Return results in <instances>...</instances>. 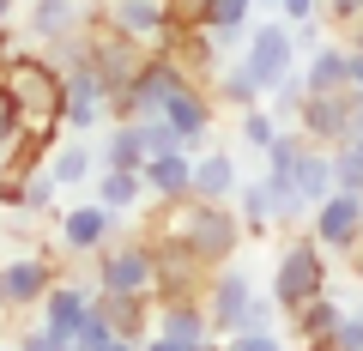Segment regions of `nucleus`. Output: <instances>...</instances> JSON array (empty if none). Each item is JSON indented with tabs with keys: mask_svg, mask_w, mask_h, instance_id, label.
<instances>
[{
	"mask_svg": "<svg viewBox=\"0 0 363 351\" xmlns=\"http://www.w3.org/2000/svg\"><path fill=\"white\" fill-rule=\"evenodd\" d=\"M152 230L145 236H157V230H169V236H182V243L194 248V260L200 267H224V260H236V248H242V218L230 212V200H152Z\"/></svg>",
	"mask_w": 363,
	"mask_h": 351,
	"instance_id": "1",
	"label": "nucleus"
},
{
	"mask_svg": "<svg viewBox=\"0 0 363 351\" xmlns=\"http://www.w3.org/2000/svg\"><path fill=\"white\" fill-rule=\"evenodd\" d=\"M0 85H6V97L18 104V121H25V128L61 133L67 79H61V67H55V61H49L43 49H18L13 61L0 67Z\"/></svg>",
	"mask_w": 363,
	"mask_h": 351,
	"instance_id": "2",
	"label": "nucleus"
},
{
	"mask_svg": "<svg viewBox=\"0 0 363 351\" xmlns=\"http://www.w3.org/2000/svg\"><path fill=\"white\" fill-rule=\"evenodd\" d=\"M315 291H327V248L315 236H285L279 243V260H272V291L267 297L279 303V315H291Z\"/></svg>",
	"mask_w": 363,
	"mask_h": 351,
	"instance_id": "3",
	"label": "nucleus"
},
{
	"mask_svg": "<svg viewBox=\"0 0 363 351\" xmlns=\"http://www.w3.org/2000/svg\"><path fill=\"white\" fill-rule=\"evenodd\" d=\"M242 73L255 79V91L267 97L272 85L285 73H297V43H291V25L285 18H248V30H242Z\"/></svg>",
	"mask_w": 363,
	"mask_h": 351,
	"instance_id": "4",
	"label": "nucleus"
},
{
	"mask_svg": "<svg viewBox=\"0 0 363 351\" xmlns=\"http://www.w3.org/2000/svg\"><path fill=\"white\" fill-rule=\"evenodd\" d=\"M145 243H152V303L200 297V285H206V267L194 260V248L182 243V236H169V230L145 236Z\"/></svg>",
	"mask_w": 363,
	"mask_h": 351,
	"instance_id": "5",
	"label": "nucleus"
},
{
	"mask_svg": "<svg viewBox=\"0 0 363 351\" xmlns=\"http://www.w3.org/2000/svg\"><path fill=\"white\" fill-rule=\"evenodd\" d=\"M97 291H116V297H140V291H152V243L145 236H116V243L97 248Z\"/></svg>",
	"mask_w": 363,
	"mask_h": 351,
	"instance_id": "6",
	"label": "nucleus"
},
{
	"mask_svg": "<svg viewBox=\"0 0 363 351\" xmlns=\"http://www.w3.org/2000/svg\"><path fill=\"white\" fill-rule=\"evenodd\" d=\"M248 297H255V285H248V273L236 267V260H224V267L206 273V285H200V309H206V321H212L218 339H230L236 327H242Z\"/></svg>",
	"mask_w": 363,
	"mask_h": 351,
	"instance_id": "7",
	"label": "nucleus"
},
{
	"mask_svg": "<svg viewBox=\"0 0 363 351\" xmlns=\"http://www.w3.org/2000/svg\"><path fill=\"white\" fill-rule=\"evenodd\" d=\"M309 236L327 248V255H357L363 248V206H357V194L333 188L321 206H309Z\"/></svg>",
	"mask_w": 363,
	"mask_h": 351,
	"instance_id": "8",
	"label": "nucleus"
},
{
	"mask_svg": "<svg viewBox=\"0 0 363 351\" xmlns=\"http://www.w3.org/2000/svg\"><path fill=\"white\" fill-rule=\"evenodd\" d=\"M297 133L309 145H345V133H351V91H303V104H297Z\"/></svg>",
	"mask_w": 363,
	"mask_h": 351,
	"instance_id": "9",
	"label": "nucleus"
},
{
	"mask_svg": "<svg viewBox=\"0 0 363 351\" xmlns=\"http://www.w3.org/2000/svg\"><path fill=\"white\" fill-rule=\"evenodd\" d=\"M157 116L176 128L182 152H200V145L212 140V128H218V104H212L206 85H176V91H169V104L157 109Z\"/></svg>",
	"mask_w": 363,
	"mask_h": 351,
	"instance_id": "10",
	"label": "nucleus"
},
{
	"mask_svg": "<svg viewBox=\"0 0 363 351\" xmlns=\"http://www.w3.org/2000/svg\"><path fill=\"white\" fill-rule=\"evenodd\" d=\"M55 260H43V255H18V260H6L0 267V309L6 315H25V309H37L43 297H49V285H55Z\"/></svg>",
	"mask_w": 363,
	"mask_h": 351,
	"instance_id": "11",
	"label": "nucleus"
},
{
	"mask_svg": "<svg viewBox=\"0 0 363 351\" xmlns=\"http://www.w3.org/2000/svg\"><path fill=\"white\" fill-rule=\"evenodd\" d=\"M67 104H61V128L67 133H97L109 121V97H104V85H97V73H91L85 61L79 67H67Z\"/></svg>",
	"mask_w": 363,
	"mask_h": 351,
	"instance_id": "12",
	"label": "nucleus"
},
{
	"mask_svg": "<svg viewBox=\"0 0 363 351\" xmlns=\"http://www.w3.org/2000/svg\"><path fill=\"white\" fill-rule=\"evenodd\" d=\"M55 224H61V243L73 248V255H97L104 243L121 236V212H109L104 200H85V206H73V212H55Z\"/></svg>",
	"mask_w": 363,
	"mask_h": 351,
	"instance_id": "13",
	"label": "nucleus"
},
{
	"mask_svg": "<svg viewBox=\"0 0 363 351\" xmlns=\"http://www.w3.org/2000/svg\"><path fill=\"white\" fill-rule=\"evenodd\" d=\"M104 25H116L121 37H133L140 49H164L169 25H164V0H97Z\"/></svg>",
	"mask_w": 363,
	"mask_h": 351,
	"instance_id": "14",
	"label": "nucleus"
},
{
	"mask_svg": "<svg viewBox=\"0 0 363 351\" xmlns=\"http://www.w3.org/2000/svg\"><path fill=\"white\" fill-rule=\"evenodd\" d=\"M91 297H97V285H73V279H55L49 285V297L37 303V315H43V333H55L61 345H73V333H79V321H85V309H91Z\"/></svg>",
	"mask_w": 363,
	"mask_h": 351,
	"instance_id": "15",
	"label": "nucleus"
},
{
	"mask_svg": "<svg viewBox=\"0 0 363 351\" xmlns=\"http://www.w3.org/2000/svg\"><path fill=\"white\" fill-rule=\"evenodd\" d=\"M43 176H49L55 188H79L97 176V145L85 140V133H73V140H55V152L43 157Z\"/></svg>",
	"mask_w": 363,
	"mask_h": 351,
	"instance_id": "16",
	"label": "nucleus"
},
{
	"mask_svg": "<svg viewBox=\"0 0 363 351\" xmlns=\"http://www.w3.org/2000/svg\"><path fill=\"white\" fill-rule=\"evenodd\" d=\"M236 157L230 152H212V145H200L194 152V169H188V194L194 200H230L236 194Z\"/></svg>",
	"mask_w": 363,
	"mask_h": 351,
	"instance_id": "17",
	"label": "nucleus"
},
{
	"mask_svg": "<svg viewBox=\"0 0 363 351\" xmlns=\"http://www.w3.org/2000/svg\"><path fill=\"white\" fill-rule=\"evenodd\" d=\"M91 303L104 309V321L116 327V339H133V345H140V339L152 333V315H157L152 291H140V297H116V291H97Z\"/></svg>",
	"mask_w": 363,
	"mask_h": 351,
	"instance_id": "18",
	"label": "nucleus"
},
{
	"mask_svg": "<svg viewBox=\"0 0 363 351\" xmlns=\"http://www.w3.org/2000/svg\"><path fill=\"white\" fill-rule=\"evenodd\" d=\"M188 169H194V152H157L140 164L145 200H188Z\"/></svg>",
	"mask_w": 363,
	"mask_h": 351,
	"instance_id": "19",
	"label": "nucleus"
},
{
	"mask_svg": "<svg viewBox=\"0 0 363 351\" xmlns=\"http://www.w3.org/2000/svg\"><path fill=\"white\" fill-rule=\"evenodd\" d=\"M79 25H85V0H25V30L37 37V49Z\"/></svg>",
	"mask_w": 363,
	"mask_h": 351,
	"instance_id": "20",
	"label": "nucleus"
},
{
	"mask_svg": "<svg viewBox=\"0 0 363 351\" xmlns=\"http://www.w3.org/2000/svg\"><path fill=\"white\" fill-rule=\"evenodd\" d=\"M55 140H61V133L25 128L13 145H6V152H0V182H25V176H37V169H43V157L55 152Z\"/></svg>",
	"mask_w": 363,
	"mask_h": 351,
	"instance_id": "21",
	"label": "nucleus"
},
{
	"mask_svg": "<svg viewBox=\"0 0 363 351\" xmlns=\"http://www.w3.org/2000/svg\"><path fill=\"white\" fill-rule=\"evenodd\" d=\"M152 327H157V333H169L176 345H200V339H212V321H206V309H200V297H182V303H157Z\"/></svg>",
	"mask_w": 363,
	"mask_h": 351,
	"instance_id": "22",
	"label": "nucleus"
},
{
	"mask_svg": "<svg viewBox=\"0 0 363 351\" xmlns=\"http://www.w3.org/2000/svg\"><path fill=\"white\" fill-rule=\"evenodd\" d=\"M291 188L303 194V206H321V200L333 194V152H327V145H303L297 169H291Z\"/></svg>",
	"mask_w": 363,
	"mask_h": 351,
	"instance_id": "23",
	"label": "nucleus"
},
{
	"mask_svg": "<svg viewBox=\"0 0 363 351\" xmlns=\"http://www.w3.org/2000/svg\"><path fill=\"white\" fill-rule=\"evenodd\" d=\"M145 152H140V133L133 121H104V145H97V169H140Z\"/></svg>",
	"mask_w": 363,
	"mask_h": 351,
	"instance_id": "24",
	"label": "nucleus"
},
{
	"mask_svg": "<svg viewBox=\"0 0 363 351\" xmlns=\"http://www.w3.org/2000/svg\"><path fill=\"white\" fill-rule=\"evenodd\" d=\"M206 91H212V104H218V109H230V116H242V109H255V104H260V91H255V79L242 73V61L218 67Z\"/></svg>",
	"mask_w": 363,
	"mask_h": 351,
	"instance_id": "25",
	"label": "nucleus"
},
{
	"mask_svg": "<svg viewBox=\"0 0 363 351\" xmlns=\"http://www.w3.org/2000/svg\"><path fill=\"white\" fill-rule=\"evenodd\" d=\"M309 91H345V43H315L309 67H303Z\"/></svg>",
	"mask_w": 363,
	"mask_h": 351,
	"instance_id": "26",
	"label": "nucleus"
},
{
	"mask_svg": "<svg viewBox=\"0 0 363 351\" xmlns=\"http://www.w3.org/2000/svg\"><path fill=\"white\" fill-rule=\"evenodd\" d=\"M91 182H97V200H104L109 212H133V206L145 200V182H140V169H97Z\"/></svg>",
	"mask_w": 363,
	"mask_h": 351,
	"instance_id": "27",
	"label": "nucleus"
},
{
	"mask_svg": "<svg viewBox=\"0 0 363 351\" xmlns=\"http://www.w3.org/2000/svg\"><path fill=\"white\" fill-rule=\"evenodd\" d=\"M236 218H242V230L248 236H260V230H272V194H267V182L260 176H248V182H236Z\"/></svg>",
	"mask_w": 363,
	"mask_h": 351,
	"instance_id": "28",
	"label": "nucleus"
},
{
	"mask_svg": "<svg viewBox=\"0 0 363 351\" xmlns=\"http://www.w3.org/2000/svg\"><path fill=\"white\" fill-rule=\"evenodd\" d=\"M333 321H339V303L327 297V291H315L309 303H297V309H291V327H297V339H321Z\"/></svg>",
	"mask_w": 363,
	"mask_h": 351,
	"instance_id": "29",
	"label": "nucleus"
},
{
	"mask_svg": "<svg viewBox=\"0 0 363 351\" xmlns=\"http://www.w3.org/2000/svg\"><path fill=\"white\" fill-rule=\"evenodd\" d=\"M303 145H309V140H303L297 128H279V133H272V145L260 152V157H267V176H291L297 157H303Z\"/></svg>",
	"mask_w": 363,
	"mask_h": 351,
	"instance_id": "30",
	"label": "nucleus"
},
{
	"mask_svg": "<svg viewBox=\"0 0 363 351\" xmlns=\"http://www.w3.org/2000/svg\"><path fill=\"white\" fill-rule=\"evenodd\" d=\"M279 128H285V121L272 116V109H260V104L236 116V133H242V145H248V152H267V145H272V133H279Z\"/></svg>",
	"mask_w": 363,
	"mask_h": 351,
	"instance_id": "31",
	"label": "nucleus"
},
{
	"mask_svg": "<svg viewBox=\"0 0 363 351\" xmlns=\"http://www.w3.org/2000/svg\"><path fill=\"white\" fill-rule=\"evenodd\" d=\"M333 188H345V194L363 188V133L345 140V145H333Z\"/></svg>",
	"mask_w": 363,
	"mask_h": 351,
	"instance_id": "32",
	"label": "nucleus"
},
{
	"mask_svg": "<svg viewBox=\"0 0 363 351\" xmlns=\"http://www.w3.org/2000/svg\"><path fill=\"white\" fill-rule=\"evenodd\" d=\"M133 133H140V152H145V157H157V152H182L176 128H169L164 116H140V121H133Z\"/></svg>",
	"mask_w": 363,
	"mask_h": 351,
	"instance_id": "33",
	"label": "nucleus"
},
{
	"mask_svg": "<svg viewBox=\"0 0 363 351\" xmlns=\"http://www.w3.org/2000/svg\"><path fill=\"white\" fill-rule=\"evenodd\" d=\"M109 339H116V327H109V321H104V309L91 303L85 321H79V333H73V351H97V345H109Z\"/></svg>",
	"mask_w": 363,
	"mask_h": 351,
	"instance_id": "34",
	"label": "nucleus"
},
{
	"mask_svg": "<svg viewBox=\"0 0 363 351\" xmlns=\"http://www.w3.org/2000/svg\"><path fill=\"white\" fill-rule=\"evenodd\" d=\"M18 212H37V218H49V212H55V182L43 176V169H37V176H25V194H18Z\"/></svg>",
	"mask_w": 363,
	"mask_h": 351,
	"instance_id": "35",
	"label": "nucleus"
},
{
	"mask_svg": "<svg viewBox=\"0 0 363 351\" xmlns=\"http://www.w3.org/2000/svg\"><path fill=\"white\" fill-rule=\"evenodd\" d=\"M303 91H309V85H303V73H285V79H279V85H272V116H279V121H285V116H297V104H303Z\"/></svg>",
	"mask_w": 363,
	"mask_h": 351,
	"instance_id": "36",
	"label": "nucleus"
},
{
	"mask_svg": "<svg viewBox=\"0 0 363 351\" xmlns=\"http://www.w3.org/2000/svg\"><path fill=\"white\" fill-rule=\"evenodd\" d=\"M327 339H333L339 351H363V309H351V315L339 309V321L327 327Z\"/></svg>",
	"mask_w": 363,
	"mask_h": 351,
	"instance_id": "37",
	"label": "nucleus"
},
{
	"mask_svg": "<svg viewBox=\"0 0 363 351\" xmlns=\"http://www.w3.org/2000/svg\"><path fill=\"white\" fill-rule=\"evenodd\" d=\"M315 18H327V25H357L363 18V0H321V6H315Z\"/></svg>",
	"mask_w": 363,
	"mask_h": 351,
	"instance_id": "38",
	"label": "nucleus"
},
{
	"mask_svg": "<svg viewBox=\"0 0 363 351\" xmlns=\"http://www.w3.org/2000/svg\"><path fill=\"white\" fill-rule=\"evenodd\" d=\"M224 345H230V351H285V339L272 333V327H260V333H230Z\"/></svg>",
	"mask_w": 363,
	"mask_h": 351,
	"instance_id": "39",
	"label": "nucleus"
},
{
	"mask_svg": "<svg viewBox=\"0 0 363 351\" xmlns=\"http://www.w3.org/2000/svg\"><path fill=\"white\" fill-rule=\"evenodd\" d=\"M18 133H25V121H18V104L6 97V85H0V152H6Z\"/></svg>",
	"mask_w": 363,
	"mask_h": 351,
	"instance_id": "40",
	"label": "nucleus"
},
{
	"mask_svg": "<svg viewBox=\"0 0 363 351\" xmlns=\"http://www.w3.org/2000/svg\"><path fill=\"white\" fill-rule=\"evenodd\" d=\"M13 351H67V345H61V339H55V333H43V327H25Z\"/></svg>",
	"mask_w": 363,
	"mask_h": 351,
	"instance_id": "41",
	"label": "nucleus"
},
{
	"mask_svg": "<svg viewBox=\"0 0 363 351\" xmlns=\"http://www.w3.org/2000/svg\"><path fill=\"white\" fill-rule=\"evenodd\" d=\"M272 6H279V18H285V25H303V18H315V6H321V0H272Z\"/></svg>",
	"mask_w": 363,
	"mask_h": 351,
	"instance_id": "42",
	"label": "nucleus"
},
{
	"mask_svg": "<svg viewBox=\"0 0 363 351\" xmlns=\"http://www.w3.org/2000/svg\"><path fill=\"white\" fill-rule=\"evenodd\" d=\"M291 43H297V55H309L315 43H321V18H303V25H291Z\"/></svg>",
	"mask_w": 363,
	"mask_h": 351,
	"instance_id": "43",
	"label": "nucleus"
},
{
	"mask_svg": "<svg viewBox=\"0 0 363 351\" xmlns=\"http://www.w3.org/2000/svg\"><path fill=\"white\" fill-rule=\"evenodd\" d=\"M345 91L363 97V49H345Z\"/></svg>",
	"mask_w": 363,
	"mask_h": 351,
	"instance_id": "44",
	"label": "nucleus"
},
{
	"mask_svg": "<svg viewBox=\"0 0 363 351\" xmlns=\"http://www.w3.org/2000/svg\"><path fill=\"white\" fill-rule=\"evenodd\" d=\"M140 351H188V345H176V339H169V333H157V327H152V333L140 339Z\"/></svg>",
	"mask_w": 363,
	"mask_h": 351,
	"instance_id": "45",
	"label": "nucleus"
},
{
	"mask_svg": "<svg viewBox=\"0 0 363 351\" xmlns=\"http://www.w3.org/2000/svg\"><path fill=\"white\" fill-rule=\"evenodd\" d=\"M18 49H25V43H18V30H13V25H0V67L13 61V55H18Z\"/></svg>",
	"mask_w": 363,
	"mask_h": 351,
	"instance_id": "46",
	"label": "nucleus"
},
{
	"mask_svg": "<svg viewBox=\"0 0 363 351\" xmlns=\"http://www.w3.org/2000/svg\"><path fill=\"white\" fill-rule=\"evenodd\" d=\"M18 6H25V0H0V25H13V18H18Z\"/></svg>",
	"mask_w": 363,
	"mask_h": 351,
	"instance_id": "47",
	"label": "nucleus"
},
{
	"mask_svg": "<svg viewBox=\"0 0 363 351\" xmlns=\"http://www.w3.org/2000/svg\"><path fill=\"white\" fill-rule=\"evenodd\" d=\"M188 351H230V345H224V339L212 333V339H200V345H188Z\"/></svg>",
	"mask_w": 363,
	"mask_h": 351,
	"instance_id": "48",
	"label": "nucleus"
},
{
	"mask_svg": "<svg viewBox=\"0 0 363 351\" xmlns=\"http://www.w3.org/2000/svg\"><path fill=\"white\" fill-rule=\"evenodd\" d=\"M351 30V37H345V49H363V18H357V25H345Z\"/></svg>",
	"mask_w": 363,
	"mask_h": 351,
	"instance_id": "49",
	"label": "nucleus"
},
{
	"mask_svg": "<svg viewBox=\"0 0 363 351\" xmlns=\"http://www.w3.org/2000/svg\"><path fill=\"white\" fill-rule=\"evenodd\" d=\"M97 351H140L133 339H109V345H97Z\"/></svg>",
	"mask_w": 363,
	"mask_h": 351,
	"instance_id": "50",
	"label": "nucleus"
},
{
	"mask_svg": "<svg viewBox=\"0 0 363 351\" xmlns=\"http://www.w3.org/2000/svg\"><path fill=\"white\" fill-rule=\"evenodd\" d=\"M357 206H363V188H357Z\"/></svg>",
	"mask_w": 363,
	"mask_h": 351,
	"instance_id": "51",
	"label": "nucleus"
},
{
	"mask_svg": "<svg viewBox=\"0 0 363 351\" xmlns=\"http://www.w3.org/2000/svg\"><path fill=\"white\" fill-rule=\"evenodd\" d=\"M0 351H6V339H0Z\"/></svg>",
	"mask_w": 363,
	"mask_h": 351,
	"instance_id": "52",
	"label": "nucleus"
},
{
	"mask_svg": "<svg viewBox=\"0 0 363 351\" xmlns=\"http://www.w3.org/2000/svg\"><path fill=\"white\" fill-rule=\"evenodd\" d=\"M85 6H97V0H85Z\"/></svg>",
	"mask_w": 363,
	"mask_h": 351,
	"instance_id": "53",
	"label": "nucleus"
},
{
	"mask_svg": "<svg viewBox=\"0 0 363 351\" xmlns=\"http://www.w3.org/2000/svg\"><path fill=\"white\" fill-rule=\"evenodd\" d=\"M255 6H260V0H255ZM267 6H272V0H267Z\"/></svg>",
	"mask_w": 363,
	"mask_h": 351,
	"instance_id": "54",
	"label": "nucleus"
},
{
	"mask_svg": "<svg viewBox=\"0 0 363 351\" xmlns=\"http://www.w3.org/2000/svg\"><path fill=\"white\" fill-rule=\"evenodd\" d=\"M67 351H73V345H67Z\"/></svg>",
	"mask_w": 363,
	"mask_h": 351,
	"instance_id": "55",
	"label": "nucleus"
}]
</instances>
